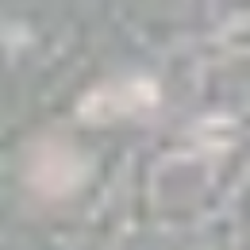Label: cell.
<instances>
[{"label": "cell", "mask_w": 250, "mask_h": 250, "mask_svg": "<svg viewBox=\"0 0 250 250\" xmlns=\"http://www.w3.org/2000/svg\"><path fill=\"white\" fill-rule=\"evenodd\" d=\"M150 104H154V89L150 85H112V89H96L81 104V116L96 120V124H108V120L131 116V112L150 108Z\"/></svg>", "instance_id": "cell-2"}, {"label": "cell", "mask_w": 250, "mask_h": 250, "mask_svg": "<svg viewBox=\"0 0 250 250\" xmlns=\"http://www.w3.org/2000/svg\"><path fill=\"white\" fill-rule=\"evenodd\" d=\"M31 181L46 196H65L69 188L81 181V162L73 158V150H65L58 143H46L31 158Z\"/></svg>", "instance_id": "cell-1"}]
</instances>
